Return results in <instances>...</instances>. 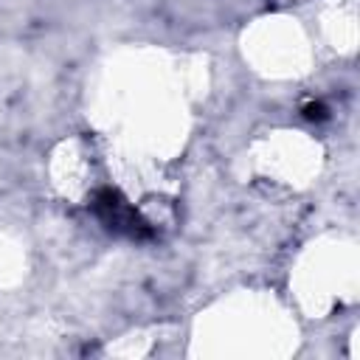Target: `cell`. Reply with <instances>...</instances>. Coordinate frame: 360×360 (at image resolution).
Returning <instances> with one entry per match:
<instances>
[{"label":"cell","mask_w":360,"mask_h":360,"mask_svg":"<svg viewBox=\"0 0 360 360\" xmlns=\"http://www.w3.org/2000/svg\"><path fill=\"white\" fill-rule=\"evenodd\" d=\"M96 211H98V217H101L110 228H115V231H127V233H132V236L143 231V222L135 217V211H132L118 194H112V191H101V194H98Z\"/></svg>","instance_id":"obj_1"}]
</instances>
